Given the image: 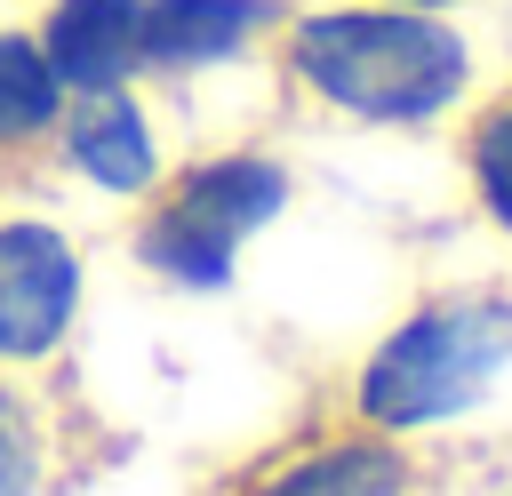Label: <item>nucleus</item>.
Listing matches in <instances>:
<instances>
[{
    "label": "nucleus",
    "mask_w": 512,
    "mask_h": 496,
    "mask_svg": "<svg viewBox=\"0 0 512 496\" xmlns=\"http://www.w3.org/2000/svg\"><path fill=\"white\" fill-rule=\"evenodd\" d=\"M288 96L352 128H440L472 104V40L456 16L384 0H304L272 32Z\"/></svg>",
    "instance_id": "nucleus-1"
},
{
    "label": "nucleus",
    "mask_w": 512,
    "mask_h": 496,
    "mask_svg": "<svg viewBox=\"0 0 512 496\" xmlns=\"http://www.w3.org/2000/svg\"><path fill=\"white\" fill-rule=\"evenodd\" d=\"M288 208V160L264 144H224L184 168H168L136 208V256L168 288H232L240 248Z\"/></svg>",
    "instance_id": "nucleus-2"
},
{
    "label": "nucleus",
    "mask_w": 512,
    "mask_h": 496,
    "mask_svg": "<svg viewBox=\"0 0 512 496\" xmlns=\"http://www.w3.org/2000/svg\"><path fill=\"white\" fill-rule=\"evenodd\" d=\"M504 368H512V304L504 296H432L360 360L352 408L376 432H416V424L480 408Z\"/></svg>",
    "instance_id": "nucleus-3"
},
{
    "label": "nucleus",
    "mask_w": 512,
    "mask_h": 496,
    "mask_svg": "<svg viewBox=\"0 0 512 496\" xmlns=\"http://www.w3.org/2000/svg\"><path fill=\"white\" fill-rule=\"evenodd\" d=\"M80 320V248L48 216H0V360H48Z\"/></svg>",
    "instance_id": "nucleus-4"
},
{
    "label": "nucleus",
    "mask_w": 512,
    "mask_h": 496,
    "mask_svg": "<svg viewBox=\"0 0 512 496\" xmlns=\"http://www.w3.org/2000/svg\"><path fill=\"white\" fill-rule=\"evenodd\" d=\"M80 184L112 192V200H144L160 176H168V152H160V120L152 104L128 88H96V96H64V120L48 136Z\"/></svg>",
    "instance_id": "nucleus-5"
},
{
    "label": "nucleus",
    "mask_w": 512,
    "mask_h": 496,
    "mask_svg": "<svg viewBox=\"0 0 512 496\" xmlns=\"http://www.w3.org/2000/svg\"><path fill=\"white\" fill-rule=\"evenodd\" d=\"M288 0H144V72L200 80L272 48Z\"/></svg>",
    "instance_id": "nucleus-6"
},
{
    "label": "nucleus",
    "mask_w": 512,
    "mask_h": 496,
    "mask_svg": "<svg viewBox=\"0 0 512 496\" xmlns=\"http://www.w3.org/2000/svg\"><path fill=\"white\" fill-rule=\"evenodd\" d=\"M24 32L48 56L64 96L144 80V0H40V16Z\"/></svg>",
    "instance_id": "nucleus-7"
},
{
    "label": "nucleus",
    "mask_w": 512,
    "mask_h": 496,
    "mask_svg": "<svg viewBox=\"0 0 512 496\" xmlns=\"http://www.w3.org/2000/svg\"><path fill=\"white\" fill-rule=\"evenodd\" d=\"M408 488V464L384 432L368 440H328V448H304L288 456L280 472H264L248 496H400Z\"/></svg>",
    "instance_id": "nucleus-8"
},
{
    "label": "nucleus",
    "mask_w": 512,
    "mask_h": 496,
    "mask_svg": "<svg viewBox=\"0 0 512 496\" xmlns=\"http://www.w3.org/2000/svg\"><path fill=\"white\" fill-rule=\"evenodd\" d=\"M56 120H64V88H56L48 56L32 48L24 24H0V152L48 144Z\"/></svg>",
    "instance_id": "nucleus-9"
},
{
    "label": "nucleus",
    "mask_w": 512,
    "mask_h": 496,
    "mask_svg": "<svg viewBox=\"0 0 512 496\" xmlns=\"http://www.w3.org/2000/svg\"><path fill=\"white\" fill-rule=\"evenodd\" d=\"M456 160H464V184L480 200V216L512 240V80L480 104H464V136H456Z\"/></svg>",
    "instance_id": "nucleus-10"
},
{
    "label": "nucleus",
    "mask_w": 512,
    "mask_h": 496,
    "mask_svg": "<svg viewBox=\"0 0 512 496\" xmlns=\"http://www.w3.org/2000/svg\"><path fill=\"white\" fill-rule=\"evenodd\" d=\"M40 480V448H32V416L16 400H0V496H32Z\"/></svg>",
    "instance_id": "nucleus-11"
},
{
    "label": "nucleus",
    "mask_w": 512,
    "mask_h": 496,
    "mask_svg": "<svg viewBox=\"0 0 512 496\" xmlns=\"http://www.w3.org/2000/svg\"><path fill=\"white\" fill-rule=\"evenodd\" d=\"M384 8H416V16H456L464 0H384Z\"/></svg>",
    "instance_id": "nucleus-12"
}]
</instances>
